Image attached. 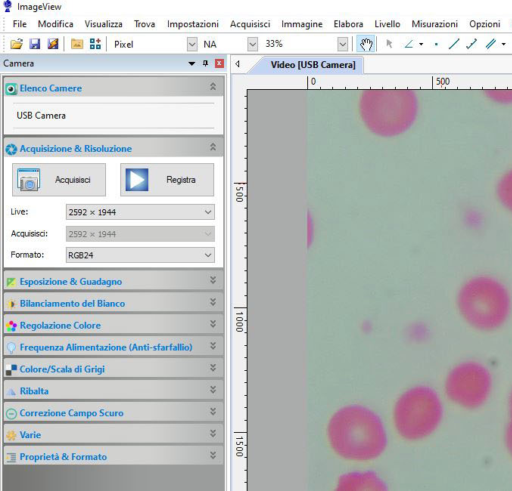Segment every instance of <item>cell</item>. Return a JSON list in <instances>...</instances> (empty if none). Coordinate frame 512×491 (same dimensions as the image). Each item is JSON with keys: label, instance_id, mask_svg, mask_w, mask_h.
I'll list each match as a JSON object with an SVG mask.
<instances>
[{"label": "cell", "instance_id": "1", "mask_svg": "<svg viewBox=\"0 0 512 491\" xmlns=\"http://www.w3.org/2000/svg\"><path fill=\"white\" fill-rule=\"evenodd\" d=\"M223 271L208 267L8 266L2 291L222 290Z\"/></svg>", "mask_w": 512, "mask_h": 491}, {"label": "cell", "instance_id": "2", "mask_svg": "<svg viewBox=\"0 0 512 491\" xmlns=\"http://www.w3.org/2000/svg\"><path fill=\"white\" fill-rule=\"evenodd\" d=\"M222 312L2 313L3 334H222Z\"/></svg>", "mask_w": 512, "mask_h": 491}, {"label": "cell", "instance_id": "3", "mask_svg": "<svg viewBox=\"0 0 512 491\" xmlns=\"http://www.w3.org/2000/svg\"><path fill=\"white\" fill-rule=\"evenodd\" d=\"M218 356H2L3 378L211 379Z\"/></svg>", "mask_w": 512, "mask_h": 491}, {"label": "cell", "instance_id": "4", "mask_svg": "<svg viewBox=\"0 0 512 491\" xmlns=\"http://www.w3.org/2000/svg\"><path fill=\"white\" fill-rule=\"evenodd\" d=\"M222 334H3L2 356H220Z\"/></svg>", "mask_w": 512, "mask_h": 491}, {"label": "cell", "instance_id": "5", "mask_svg": "<svg viewBox=\"0 0 512 491\" xmlns=\"http://www.w3.org/2000/svg\"><path fill=\"white\" fill-rule=\"evenodd\" d=\"M221 290L2 291V313L222 312Z\"/></svg>", "mask_w": 512, "mask_h": 491}, {"label": "cell", "instance_id": "6", "mask_svg": "<svg viewBox=\"0 0 512 491\" xmlns=\"http://www.w3.org/2000/svg\"><path fill=\"white\" fill-rule=\"evenodd\" d=\"M208 422H3L2 444H206Z\"/></svg>", "mask_w": 512, "mask_h": 491}, {"label": "cell", "instance_id": "7", "mask_svg": "<svg viewBox=\"0 0 512 491\" xmlns=\"http://www.w3.org/2000/svg\"><path fill=\"white\" fill-rule=\"evenodd\" d=\"M215 141L194 135H4L5 157H206Z\"/></svg>", "mask_w": 512, "mask_h": 491}, {"label": "cell", "instance_id": "8", "mask_svg": "<svg viewBox=\"0 0 512 491\" xmlns=\"http://www.w3.org/2000/svg\"><path fill=\"white\" fill-rule=\"evenodd\" d=\"M209 400H5L2 422H209Z\"/></svg>", "mask_w": 512, "mask_h": 491}, {"label": "cell", "instance_id": "9", "mask_svg": "<svg viewBox=\"0 0 512 491\" xmlns=\"http://www.w3.org/2000/svg\"><path fill=\"white\" fill-rule=\"evenodd\" d=\"M211 379L3 378L5 400H210Z\"/></svg>", "mask_w": 512, "mask_h": 491}, {"label": "cell", "instance_id": "10", "mask_svg": "<svg viewBox=\"0 0 512 491\" xmlns=\"http://www.w3.org/2000/svg\"><path fill=\"white\" fill-rule=\"evenodd\" d=\"M202 444H3L4 465H148L201 463Z\"/></svg>", "mask_w": 512, "mask_h": 491}, {"label": "cell", "instance_id": "11", "mask_svg": "<svg viewBox=\"0 0 512 491\" xmlns=\"http://www.w3.org/2000/svg\"><path fill=\"white\" fill-rule=\"evenodd\" d=\"M105 163H13L14 197H105Z\"/></svg>", "mask_w": 512, "mask_h": 491}, {"label": "cell", "instance_id": "12", "mask_svg": "<svg viewBox=\"0 0 512 491\" xmlns=\"http://www.w3.org/2000/svg\"><path fill=\"white\" fill-rule=\"evenodd\" d=\"M213 164L122 163V197H210L214 194Z\"/></svg>", "mask_w": 512, "mask_h": 491}, {"label": "cell", "instance_id": "13", "mask_svg": "<svg viewBox=\"0 0 512 491\" xmlns=\"http://www.w3.org/2000/svg\"><path fill=\"white\" fill-rule=\"evenodd\" d=\"M327 438L335 454L353 462L374 460L387 446L382 420L361 405H348L337 410L328 422Z\"/></svg>", "mask_w": 512, "mask_h": 491}, {"label": "cell", "instance_id": "14", "mask_svg": "<svg viewBox=\"0 0 512 491\" xmlns=\"http://www.w3.org/2000/svg\"><path fill=\"white\" fill-rule=\"evenodd\" d=\"M214 261V247L72 246L65 248L67 264H198Z\"/></svg>", "mask_w": 512, "mask_h": 491}, {"label": "cell", "instance_id": "15", "mask_svg": "<svg viewBox=\"0 0 512 491\" xmlns=\"http://www.w3.org/2000/svg\"><path fill=\"white\" fill-rule=\"evenodd\" d=\"M65 240L70 243L108 242H214V226H88L65 228Z\"/></svg>", "mask_w": 512, "mask_h": 491}, {"label": "cell", "instance_id": "16", "mask_svg": "<svg viewBox=\"0 0 512 491\" xmlns=\"http://www.w3.org/2000/svg\"><path fill=\"white\" fill-rule=\"evenodd\" d=\"M456 305L460 316L472 328L492 332L508 320L512 299L507 287L498 279L477 275L459 288Z\"/></svg>", "mask_w": 512, "mask_h": 491}, {"label": "cell", "instance_id": "17", "mask_svg": "<svg viewBox=\"0 0 512 491\" xmlns=\"http://www.w3.org/2000/svg\"><path fill=\"white\" fill-rule=\"evenodd\" d=\"M214 205L67 204V220H212Z\"/></svg>", "mask_w": 512, "mask_h": 491}, {"label": "cell", "instance_id": "18", "mask_svg": "<svg viewBox=\"0 0 512 491\" xmlns=\"http://www.w3.org/2000/svg\"><path fill=\"white\" fill-rule=\"evenodd\" d=\"M443 406L437 393L427 386L406 390L393 408V423L405 440L416 441L431 435L439 426Z\"/></svg>", "mask_w": 512, "mask_h": 491}, {"label": "cell", "instance_id": "19", "mask_svg": "<svg viewBox=\"0 0 512 491\" xmlns=\"http://www.w3.org/2000/svg\"><path fill=\"white\" fill-rule=\"evenodd\" d=\"M492 389L489 370L475 361H465L453 367L445 380V392L455 404L475 409L488 399Z\"/></svg>", "mask_w": 512, "mask_h": 491}, {"label": "cell", "instance_id": "20", "mask_svg": "<svg viewBox=\"0 0 512 491\" xmlns=\"http://www.w3.org/2000/svg\"><path fill=\"white\" fill-rule=\"evenodd\" d=\"M501 203L512 212V170L504 174L497 186Z\"/></svg>", "mask_w": 512, "mask_h": 491}, {"label": "cell", "instance_id": "21", "mask_svg": "<svg viewBox=\"0 0 512 491\" xmlns=\"http://www.w3.org/2000/svg\"><path fill=\"white\" fill-rule=\"evenodd\" d=\"M505 444L509 454L512 457V415L505 430Z\"/></svg>", "mask_w": 512, "mask_h": 491}, {"label": "cell", "instance_id": "22", "mask_svg": "<svg viewBox=\"0 0 512 491\" xmlns=\"http://www.w3.org/2000/svg\"><path fill=\"white\" fill-rule=\"evenodd\" d=\"M71 45L73 48H80L83 46V40H80V39H72L71 40Z\"/></svg>", "mask_w": 512, "mask_h": 491}, {"label": "cell", "instance_id": "23", "mask_svg": "<svg viewBox=\"0 0 512 491\" xmlns=\"http://www.w3.org/2000/svg\"><path fill=\"white\" fill-rule=\"evenodd\" d=\"M508 405H509L510 415H512V389H511V392L509 395Z\"/></svg>", "mask_w": 512, "mask_h": 491}]
</instances>
